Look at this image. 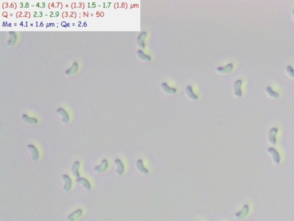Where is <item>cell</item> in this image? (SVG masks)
Instances as JSON below:
<instances>
[{"mask_svg": "<svg viewBox=\"0 0 294 221\" xmlns=\"http://www.w3.org/2000/svg\"><path fill=\"white\" fill-rule=\"evenodd\" d=\"M62 179L64 182V191L66 192H68L71 190L72 187V180L69 176L67 175H63L62 176Z\"/></svg>", "mask_w": 294, "mask_h": 221, "instance_id": "obj_3", "label": "cell"}, {"mask_svg": "<svg viewBox=\"0 0 294 221\" xmlns=\"http://www.w3.org/2000/svg\"><path fill=\"white\" fill-rule=\"evenodd\" d=\"M22 119L24 122H25L29 124H36L38 123V120L33 118H30L27 115L24 114L22 115Z\"/></svg>", "mask_w": 294, "mask_h": 221, "instance_id": "obj_15", "label": "cell"}, {"mask_svg": "<svg viewBox=\"0 0 294 221\" xmlns=\"http://www.w3.org/2000/svg\"><path fill=\"white\" fill-rule=\"evenodd\" d=\"M293 17L294 20V8L293 9Z\"/></svg>", "mask_w": 294, "mask_h": 221, "instance_id": "obj_22", "label": "cell"}, {"mask_svg": "<svg viewBox=\"0 0 294 221\" xmlns=\"http://www.w3.org/2000/svg\"><path fill=\"white\" fill-rule=\"evenodd\" d=\"M83 214V211L81 209H78L73 213L69 215L67 218L68 221H74L78 218L80 217Z\"/></svg>", "mask_w": 294, "mask_h": 221, "instance_id": "obj_9", "label": "cell"}, {"mask_svg": "<svg viewBox=\"0 0 294 221\" xmlns=\"http://www.w3.org/2000/svg\"><path fill=\"white\" fill-rule=\"evenodd\" d=\"M242 84V81L241 80H237L234 84V86H233L234 93L235 96L238 98H240L242 96V92L241 88Z\"/></svg>", "mask_w": 294, "mask_h": 221, "instance_id": "obj_2", "label": "cell"}, {"mask_svg": "<svg viewBox=\"0 0 294 221\" xmlns=\"http://www.w3.org/2000/svg\"><path fill=\"white\" fill-rule=\"evenodd\" d=\"M267 152L269 153L271 155H272V156L273 157L274 162L276 164H279L280 163V155H279V153L278 152V151L275 149H274L273 147H270L268 149Z\"/></svg>", "mask_w": 294, "mask_h": 221, "instance_id": "obj_6", "label": "cell"}, {"mask_svg": "<svg viewBox=\"0 0 294 221\" xmlns=\"http://www.w3.org/2000/svg\"><path fill=\"white\" fill-rule=\"evenodd\" d=\"M286 72L288 76L294 79V70L291 66H287L286 67Z\"/></svg>", "mask_w": 294, "mask_h": 221, "instance_id": "obj_21", "label": "cell"}, {"mask_svg": "<svg viewBox=\"0 0 294 221\" xmlns=\"http://www.w3.org/2000/svg\"><path fill=\"white\" fill-rule=\"evenodd\" d=\"M137 54L140 58L143 61H149L151 60V57L147 55L144 54L141 50H139L137 52Z\"/></svg>", "mask_w": 294, "mask_h": 221, "instance_id": "obj_20", "label": "cell"}, {"mask_svg": "<svg viewBox=\"0 0 294 221\" xmlns=\"http://www.w3.org/2000/svg\"><path fill=\"white\" fill-rule=\"evenodd\" d=\"M233 68V66L232 64L229 63L228 65H226L225 67L218 68V71L221 73H227L231 71L232 70Z\"/></svg>", "mask_w": 294, "mask_h": 221, "instance_id": "obj_16", "label": "cell"}, {"mask_svg": "<svg viewBox=\"0 0 294 221\" xmlns=\"http://www.w3.org/2000/svg\"><path fill=\"white\" fill-rule=\"evenodd\" d=\"M162 89L164 91V92L167 93L168 94H174L176 93V89L172 88H170L166 83H163L162 84Z\"/></svg>", "mask_w": 294, "mask_h": 221, "instance_id": "obj_18", "label": "cell"}, {"mask_svg": "<svg viewBox=\"0 0 294 221\" xmlns=\"http://www.w3.org/2000/svg\"><path fill=\"white\" fill-rule=\"evenodd\" d=\"M278 130L276 127H273L270 130L268 133V141L271 145H274L276 144V135L278 134Z\"/></svg>", "mask_w": 294, "mask_h": 221, "instance_id": "obj_4", "label": "cell"}, {"mask_svg": "<svg viewBox=\"0 0 294 221\" xmlns=\"http://www.w3.org/2000/svg\"><path fill=\"white\" fill-rule=\"evenodd\" d=\"M108 161L106 159H103V160L101 161V162L99 165H98L94 168V170L96 173H98V174L102 173L107 169V168L108 167Z\"/></svg>", "mask_w": 294, "mask_h": 221, "instance_id": "obj_1", "label": "cell"}, {"mask_svg": "<svg viewBox=\"0 0 294 221\" xmlns=\"http://www.w3.org/2000/svg\"><path fill=\"white\" fill-rule=\"evenodd\" d=\"M27 148L31 152V157L32 160L36 161L38 160L39 158V153L38 150L34 145L30 144L27 146Z\"/></svg>", "mask_w": 294, "mask_h": 221, "instance_id": "obj_5", "label": "cell"}, {"mask_svg": "<svg viewBox=\"0 0 294 221\" xmlns=\"http://www.w3.org/2000/svg\"><path fill=\"white\" fill-rule=\"evenodd\" d=\"M265 92L270 98L274 99H276L279 98V93L273 91L270 86H267L266 88Z\"/></svg>", "mask_w": 294, "mask_h": 221, "instance_id": "obj_14", "label": "cell"}, {"mask_svg": "<svg viewBox=\"0 0 294 221\" xmlns=\"http://www.w3.org/2000/svg\"><path fill=\"white\" fill-rule=\"evenodd\" d=\"M249 211V207L248 205H244L242 207V209L235 214V217L239 220L244 218L248 215Z\"/></svg>", "mask_w": 294, "mask_h": 221, "instance_id": "obj_8", "label": "cell"}, {"mask_svg": "<svg viewBox=\"0 0 294 221\" xmlns=\"http://www.w3.org/2000/svg\"><path fill=\"white\" fill-rule=\"evenodd\" d=\"M146 35H147L146 32H143L142 33H141V34H140V35L138 37V39H137L138 44H139V47H141V48H144L145 46V43L144 42V39L146 38Z\"/></svg>", "mask_w": 294, "mask_h": 221, "instance_id": "obj_17", "label": "cell"}, {"mask_svg": "<svg viewBox=\"0 0 294 221\" xmlns=\"http://www.w3.org/2000/svg\"><path fill=\"white\" fill-rule=\"evenodd\" d=\"M114 162L117 165V173L118 175H121L124 172V165L123 163V162L120 160V159H116L114 161Z\"/></svg>", "mask_w": 294, "mask_h": 221, "instance_id": "obj_12", "label": "cell"}, {"mask_svg": "<svg viewBox=\"0 0 294 221\" xmlns=\"http://www.w3.org/2000/svg\"><path fill=\"white\" fill-rule=\"evenodd\" d=\"M57 112L62 116V121L64 123H67L69 122V115L63 108H59L57 109Z\"/></svg>", "mask_w": 294, "mask_h": 221, "instance_id": "obj_10", "label": "cell"}, {"mask_svg": "<svg viewBox=\"0 0 294 221\" xmlns=\"http://www.w3.org/2000/svg\"><path fill=\"white\" fill-rule=\"evenodd\" d=\"M136 166L138 170H139L141 173H142L144 175H147L149 173L148 170L144 167V164H143V161L142 160H138L136 162Z\"/></svg>", "mask_w": 294, "mask_h": 221, "instance_id": "obj_13", "label": "cell"}, {"mask_svg": "<svg viewBox=\"0 0 294 221\" xmlns=\"http://www.w3.org/2000/svg\"><path fill=\"white\" fill-rule=\"evenodd\" d=\"M186 93L187 94V95L188 96V97L193 100H196L198 99V97L196 95L194 94L193 91V89H192V87L191 86H188L186 88Z\"/></svg>", "mask_w": 294, "mask_h": 221, "instance_id": "obj_19", "label": "cell"}, {"mask_svg": "<svg viewBox=\"0 0 294 221\" xmlns=\"http://www.w3.org/2000/svg\"><path fill=\"white\" fill-rule=\"evenodd\" d=\"M79 167H80V162L78 161H75L72 165V169H71L72 173L73 176L76 178H79L80 176L79 173Z\"/></svg>", "mask_w": 294, "mask_h": 221, "instance_id": "obj_11", "label": "cell"}, {"mask_svg": "<svg viewBox=\"0 0 294 221\" xmlns=\"http://www.w3.org/2000/svg\"><path fill=\"white\" fill-rule=\"evenodd\" d=\"M76 182L79 184L82 185L86 191H90L91 190V188H92L91 184H90V182L85 178H83V177L77 178L76 180Z\"/></svg>", "mask_w": 294, "mask_h": 221, "instance_id": "obj_7", "label": "cell"}]
</instances>
